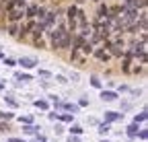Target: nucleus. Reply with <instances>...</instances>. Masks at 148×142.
<instances>
[{"mask_svg": "<svg viewBox=\"0 0 148 142\" xmlns=\"http://www.w3.org/2000/svg\"><path fill=\"white\" fill-rule=\"evenodd\" d=\"M49 37H51V47L53 49H68L70 47V41H72V35H70V31H68L66 25L51 27Z\"/></svg>", "mask_w": 148, "mask_h": 142, "instance_id": "nucleus-1", "label": "nucleus"}, {"mask_svg": "<svg viewBox=\"0 0 148 142\" xmlns=\"http://www.w3.org/2000/svg\"><path fill=\"white\" fill-rule=\"evenodd\" d=\"M4 16H6L10 23H18V21H23V16H25V4H18V6L8 8Z\"/></svg>", "mask_w": 148, "mask_h": 142, "instance_id": "nucleus-2", "label": "nucleus"}, {"mask_svg": "<svg viewBox=\"0 0 148 142\" xmlns=\"http://www.w3.org/2000/svg\"><path fill=\"white\" fill-rule=\"evenodd\" d=\"M109 51H111V56H115V58H121V56L125 54V49H123V41L111 43V45H109Z\"/></svg>", "mask_w": 148, "mask_h": 142, "instance_id": "nucleus-3", "label": "nucleus"}, {"mask_svg": "<svg viewBox=\"0 0 148 142\" xmlns=\"http://www.w3.org/2000/svg\"><path fill=\"white\" fill-rule=\"evenodd\" d=\"M117 119H123V113H117V111H105V121H107V123L117 121Z\"/></svg>", "mask_w": 148, "mask_h": 142, "instance_id": "nucleus-4", "label": "nucleus"}, {"mask_svg": "<svg viewBox=\"0 0 148 142\" xmlns=\"http://www.w3.org/2000/svg\"><path fill=\"white\" fill-rule=\"evenodd\" d=\"M16 64H21L23 68H35V66L39 64V62H37L35 58H21V60H18Z\"/></svg>", "mask_w": 148, "mask_h": 142, "instance_id": "nucleus-5", "label": "nucleus"}, {"mask_svg": "<svg viewBox=\"0 0 148 142\" xmlns=\"http://www.w3.org/2000/svg\"><path fill=\"white\" fill-rule=\"evenodd\" d=\"M101 99L107 101V103H111V101H115V99H117V95H115L113 91H101Z\"/></svg>", "mask_w": 148, "mask_h": 142, "instance_id": "nucleus-6", "label": "nucleus"}, {"mask_svg": "<svg viewBox=\"0 0 148 142\" xmlns=\"http://www.w3.org/2000/svg\"><path fill=\"white\" fill-rule=\"evenodd\" d=\"M95 58L101 60V62H107V60L111 58V54H107L105 49H95Z\"/></svg>", "mask_w": 148, "mask_h": 142, "instance_id": "nucleus-7", "label": "nucleus"}, {"mask_svg": "<svg viewBox=\"0 0 148 142\" xmlns=\"http://www.w3.org/2000/svg\"><path fill=\"white\" fill-rule=\"evenodd\" d=\"M35 14H37V4H31L29 8H25V16H27V19H35Z\"/></svg>", "mask_w": 148, "mask_h": 142, "instance_id": "nucleus-8", "label": "nucleus"}, {"mask_svg": "<svg viewBox=\"0 0 148 142\" xmlns=\"http://www.w3.org/2000/svg\"><path fill=\"white\" fill-rule=\"evenodd\" d=\"M138 130H140V126H138V123L134 121V123H132V126H130V128H127V136H130V138H136V134H138Z\"/></svg>", "mask_w": 148, "mask_h": 142, "instance_id": "nucleus-9", "label": "nucleus"}, {"mask_svg": "<svg viewBox=\"0 0 148 142\" xmlns=\"http://www.w3.org/2000/svg\"><path fill=\"white\" fill-rule=\"evenodd\" d=\"M37 130H41V128H37V126H31V123H23V132H25V134H35Z\"/></svg>", "mask_w": 148, "mask_h": 142, "instance_id": "nucleus-10", "label": "nucleus"}, {"mask_svg": "<svg viewBox=\"0 0 148 142\" xmlns=\"http://www.w3.org/2000/svg\"><path fill=\"white\" fill-rule=\"evenodd\" d=\"M146 117H148V113H146V109H142L140 113H136L134 121H136V123H142V121H146Z\"/></svg>", "mask_w": 148, "mask_h": 142, "instance_id": "nucleus-11", "label": "nucleus"}, {"mask_svg": "<svg viewBox=\"0 0 148 142\" xmlns=\"http://www.w3.org/2000/svg\"><path fill=\"white\" fill-rule=\"evenodd\" d=\"M109 130H111V126H109L107 121H105V123H99V134H101V136H107Z\"/></svg>", "mask_w": 148, "mask_h": 142, "instance_id": "nucleus-12", "label": "nucleus"}, {"mask_svg": "<svg viewBox=\"0 0 148 142\" xmlns=\"http://www.w3.org/2000/svg\"><path fill=\"white\" fill-rule=\"evenodd\" d=\"M107 12H109V6L101 4V6H99V12H97V16H99V19H107Z\"/></svg>", "mask_w": 148, "mask_h": 142, "instance_id": "nucleus-13", "label": "nucleus"}, {"mask_svg": "<svg viewBox=\"0 0 148 142\" xmlns=\"http://www.w3.org/2000/svg\"><path fill=\"white\" fill-rule=\"evenodd\" d=\"M16 33H18V25H16V23H10V25H8V35L16 37Z\"/></svg>", "mask_w": 148, "mask_h": 142, "instance_id": "nucleus-14", "label": "nucleus"}, {"mask_svg": "<svg viewBox=\"0 0 148 142\" xmlns=\"http://www.w3.org/2000/svg\"><path fill=\"white\" fill-rule=\"evenodd\" d=\"M58 119H62V121H72V119H74V113H58Z\"/></svg>", "mask_w": 148, "mask_h": 142, "instance_id": "nucleus-15", "label": "nucleus"}, {"mask_svg": "<svg viewBox=\"0 0 148 142\" xmlns=\"http://www.w3.org/2000/svg\"><path fill=\"white\" fill-rule=\"evenodd\" d=\"M35 107L45 111V109H47V101H45V99H39V101H35Z\"/></svg>", "mask_w": 148, "mask_h": 142, "instance_id": "nucleus-16", "label": "nucleus"}, {"mask_svg": "<svg viewBox=\"0 0 148 142\" xmlns=\"http://www.w3.org/2000/svg\"><path fill=\"white\" fill-rule=\"evenodd\" d=\"M84 130L80 128V126H70V134H74V136H80Z\"/></svg>", "mask_w": 148, "mask_h": 142, "instance_id": "nucleus-17", "label": "nucleus"}, {"mask_svg": "<svg viewBox=\"0 0 148 142\" xmlns=\"http://www.w3.org/2000/svg\"><path fill=\"white\" fill-rule=\"evenodd\" d=\"M90 84L95 86V88H101V78L99 76H90Z\"/></svg>", "mask_w": 148, "mask_h": 142, "instance_id": "nucleus-18", "label": "nucleus"}, {"mask_svg": "<svg viewBox=\"0 0 148 142\" xmlns=\"http://www.w3.org/2000/svg\"><path fill=\"white\" fill-rule=\"evenodd\" d=\"M4 101L10 105V107H18V101H14V99H12V97H8V95L4 97Z\"/></svg>", "mask_w": 148, "mask_h": 142, "instance_id": "nucleus-19", "label": "nucleus"}, {"mask_svg": "<svg viewBox=\"0 0 148 142\" xmlns=\"http://www.w3.org/2000/svg\"><path fill=\"white\" fill-rule=\"evenodd\" d=\"M136 136H138L142 142H146V138H148V132H146V130H138V134H136Z\"/></svg>", "mask_w": 148, "mask_h": 142, "instance_id": "nucleus-20", "label": "nucleus"}, {"mask_svg": "<svg viewBox=\"0 0 148 142\" xmlns=\"http://www.w3.org/2000/svg\"><path fill=\"white\" fill-rule=\"evenodd\" d=\"M4 64H6L8 68H12V66H16V60H12V58H4Z\"/></svg>", "mask_w": 148, "mask_h": 142, "instance_id": "nucleus-21", "label": "nucleus"}, {"mask_svg": "<svg viewBox=\"0 0 148 142\" xmlns=\"http://www.w3.org/2000/svg\"><path fill=\"white\" fill-rule=\"evenodd\" d=\"M39 76H41V78H49L51 72H47V70H39Z\"/></svg>", "mask_w": 148, "mask_h": 142, "instance_id": "nucleus-22", "label": "nucleus"}, {"mask_svg": "<svg viewBox=\"0 0 148 142\" xmlns=\"http://www.w3.org/2000/svg\"><path fill=\"white\" fill-rule=\"evenodd\" d=\"M86 105H88V99H86V97H82V99L78 101V107H86Z\"/></svg>", "mask_w": 148, "mask_h": 142, "instance_id": "nucleus-23", "label": "nucleus"}, {"mask_svg": "<svg viewBox=\"0 0 148 142\" xmlns=\"http://www.w3.org/2000/svg\"><path fill=\"white\" fill-rule=\"evenodd\" d=\"M0 119H12V113H4V111H0Z\"/></svg>", "mask_w": 148, "mask_h": 142, "instance_id": "nucleus-24", "label": "nucleus"}, {"mask_svg": "<svg viewBox=\"0 0 148 142\" xmlns=\"http://www.w3.org/2000/svg\"><path fill=\"white\" fill-rule=\"evenodd\" d=\"M33 121V117L31 115H25V117H21V123H31Z\"/></svg>", "mask_w": 148, "mask_h": 142, "instance_id": "nucleus-25", "label": "nucleus"}, {"mask_svg": "<svg viewBox=\"0 0 148 142\" xmlns=\"http://www.w3.org/2000/svg\"><path fill=\"white\" fill-rule=\"evenodd\" d=\"M53 132H56V134H62V132H64V128H62V126H60V123H58V126H56V128H53Z\"/></svg>", "mask_w": 148, "mask_h": 142, "instance_id": "nucleus-26", "label": "nucleus"}, {"mask_svg": "<svg viewBox=\"0 0 148 142\" xmlns=\"http://www.w3.org/2000/svg\"><path fill=\"white\" fill-rule=\"evenodd\" d=\"M68 142H80V140H78V136H72V134H70V138H68Z\"/></svg>", "mask_w": 148, "mask_h": 142, "instance_id": "nucleus-27", "label": "nucleus"}, {"mask_svg": "<svg viewBox=\"0 0 148 142\" xmlns=\"http://www.w3.org/2000/svg\"><path fill=\"white\" fill-rule=\"evenodd\" d=\"M56 80H58V82H62V84H64V82H68V80H66L64 76H56Z\"/></svg>", "mask_w": 148, "mask_h": 142, "instance_id": "nucleus-28", "label": "nucleus"}, {"mask_svg": "<svg viewBox=\"0 0 148 142\" xmlns=\"http://www.w3.org/2000/svg\"><path fill=\"white\" fill-rule=\"evenodd\" d=\"M8 142H25V140H21V138H10Z\"/></svg>", "mask_w": 148, "mask_h": 142, "instance_id": "nucleus-29", "label": "nucleus"}, {"mask_svg": "<svg viewBox=\"0 0 148 142\" xmlns=\"http://www.w3.org/2000/svg\"><path fill=\"white\" fill-rule=\"evenodd\" d=\"M35 142H45V138H43V136H37V140H35Z\"/></svg>", "mask_w": 148, "mask_h": 142, "instance_id": "nucleus-30", "label": "nucleus"}, {"mask_svg": "<svg viewBox=\"0 0 148 142\" xmlns=\"http://www.w3.org/2000/svg\"><path fill=\"white\" fill-rule=\"evenodd\" d=\"M2 88H4V82H0V91H2Z\"/></svg>", "mask_w": 148, "mask_h": 142, "instance_id": "nucleus-31", "label": "nucleus"}, {"mask_svg": "<svg viewBox=\"0 0 148 142\" xmlns=\"http://www.w3.org/2000/svg\"><path fill=\"white\" fill-rule=\"evenodd\" d=\"M101 142H109V140H101Z\"/></svg>", "mask_w": 148, "mask_h": 142, "instance_id": "nucleus-32", "label": "nucleus"}, {"mask_svg": "<svg viewBox=\"0 0 148 142\" xmlns=\"http://www.w3.org/2000/svg\"><path fill=\"white\" fill-rule=\"evenodd\" d=\"M0 58H2V51H0Z\"/></svg>", "mask_w": 148, "mask_h": 142, "instance_id": "nucleus-33", "label": "nucleus"}]
</instances>
